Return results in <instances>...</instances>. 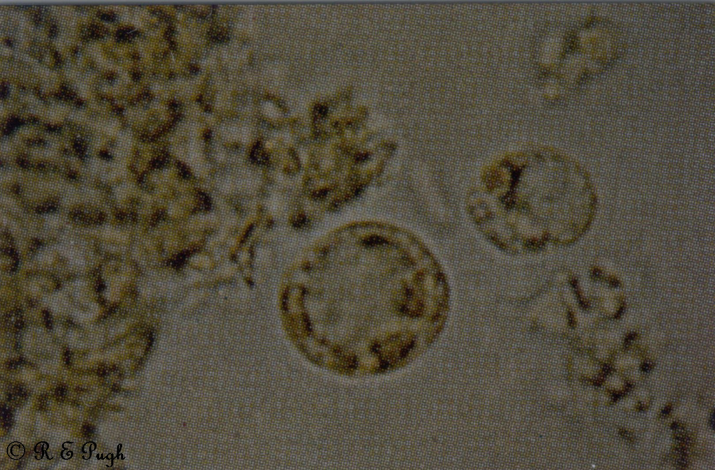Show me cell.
Returning a JSON list of instances; mask_svg holds the SVG:
<instances>
[{
    "label": "cell",
    "instance_id": "2",
    "mask_svg": "<svg viewBox=\"0 0 715 470\" xmlns=\"http://www.w3.org/2000/svg\"><path fill=\"white\" fill-rule=\"evenodd\" d=\"M596 195L584 168L551 147L524 149L487 164L466 207L482 233L512 251L568 242L593 216Z\"/></svg>",
    "mask_w": 715,
    "mask_h": 470
},
{
    "label": "cell",
    "instance_id": "3",
    "mask_svg": "<svg viewBox=\"0 0 715 470\" xmlns=\"http://www.w3.org/2000/svg\"><path fill=\"white\" fill-rule=\"evenodd\" d=\"M670 410H671V407H670V406H667V407H665V409H664L663 410V411H662V414H663V415H668V414L669 413V412L670 411Z\"/></svg>",
    "mask_w": 715,
    "mask_h": 470
},
{
    "label": "cell",
    "instance_id": "1",
    "mask_svg": "<svg viewBox=\"0 0 715 470\" xmlns=\"http://www.w3.org/2000/svg\"><path fill=\"white\" fill-rule=\"evenodd\" d=\"M316 246L294 272L301 345L310 360L341 369L401 365L422 324L443 307L438 266L394 230H343Z\"/></svg>",
    "mask_w": 715,
    "mask_h": 470
}]
</instances>
